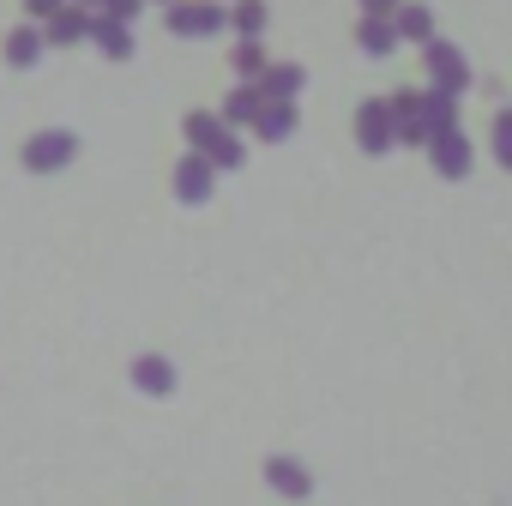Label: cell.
<instances>
[{
	"label": "cell",
	"instance_id": "6da1fadb",
	"mask_svg": "<svg viewBox=\"0 0 512 506\" xmlns=\"http://www.w3.org/2000/svg\"><path fill=\"white\" fill-rule=\"evenodd\" d=\"M187 139H193V151H199L211 169H235V163H241L235 133H229L223 121H211V115H187Z\"/></svg>",
	"mask_w": 512,
	"mask_h": 506
},
{
	"label": "cell",
	"instance_id": "7a4b0ae2",
	"mask_svg": "<svg viewBox=\"0 0 512 506\" xmlns=\"http://www.w3.org/2000/svg\"><path fill=\"white\" fill-rule=\"evenodd\" d=\"M260 476H266V488H272L278 500H314V470H308L302 458H290V452H272V458L260 464Z\"/></svg>",
	"mask_w": 512,
	"mask_h": 506
},
{
	"label": "cell",
	"instance_id": "3957f363",
	"mask_svg": "<svg viewBox=\"0 0 512 506\" xmlns=\"http://www.w3.org/2000/svg\"><path fill=\"white\" fill-rule=\"evenodd\" d=\"M127 380H133L145 398H175V386H181V374H175V362H169L163 350H139L133 368H127Z\"/></svg>",
	"mask_w": 512,
	"mask_h": 506
},
{
	"label": "cell",
	"instance_id": "277c9868",
	"mask_svg": "<svg viewBox=\"0 0 512 506\" xmlns=\"http://www.w3.org/2000/svg\"><path fill=\"white\" fill-rule=\"evenodd\" d=\"M428 79H434L440 97H458L470 85V67H464V55L452 43H428Z\"/></svg>",
	"mask_w": 512,
	"mask_h": 506
},
{
	"label": "cell",
	"instance_id": "5b68a950",
	"mask_svg": "<svg viewBox=\"0 0 512 506\" xmlns=\"http://www.w3.org/2000/svg\"><path fill=\"white\" fill-rule=\"evenodd\" d=\"M73 151H79V139H73V133H37V139L25 145V169H31V175L67 169V163H73Z\"/></svg>",
	"mask_w": 512,
	"mask_h": 506
},
{
	"label": "cell",
	"instance_id": "8992f818",
	"mask_svg": "<svg viewBox=\"0 0 512 506\" xmlns=\"http://www.w3.org/2000/svg\"><path fill=\"white\" fill-rule=\"evenodd\" d=\"M356 139H362V151H374V157H386V145L398 139V121H392V103H362V115H356Z\"/></svg>",
	"mask_w": 512,
	"mask_h": 506
},
{
	"label": "cell",
	"instance_id": "52a82bcc",
	"mask_svg": "<svg viewBox=\"0 0 512 506\" xmlns=\"http://www.w3.org/2000/svg\"><path fill=\"white\" fill-rule=\"evenodd\" d=\"M428 151H434V169H440V175H452V181H458V175H470V145H464V133H458V127L434 133V139H428Z\"/></svg>",
	"mask_w": 512,
	"mask_h": 506
},
{
	"label": "cell",
	"instance_id": "ba28073f",
	"mask_svg": "<svg viewBox=\"0 0 512 506\" xmlns=\"http://www.w3.org/2000/svg\"><path fill=\"white\" fill-rule=\"evenodd\" d=\"M175 199H181V205H205V199H211V163H205L199 151L175 169Z\"/></svg>",
	"mask_w": 512,
	"mask_h": 506
},
{
	"label": "cell",
	"instance_id": "9c48e42d",
	"mask_svg": "<svg viewBox=\"0 0 512 506\" xmlns=\"http://www.w3.org/2000/svg\"><path fill=\"white\" fill-rule=\"evenodd\" d=\"M217 25H223V13L205 7V0H199V7H175V13H169V31H175V37H211Z\"/></svg>",
	"mask_w": 512,
	"mask_h": 506
},
{
	"label": "cell",
	"instance_id": "30bf717a",
	"mask_svg": "<svg viewBox=\"0 0 512 506\" xmlns=\"http://www.w3.org/2000/svg\"><path fill=\"white\" fill-rule=\"evenodd\" d=\"M253 127H260V139H290L296 133V109L290 103H266L260 115H253Z\"/></svg>",
	"mask_w": 512,
	"mask_h": 506
},
{
	"label": "cell",
	"instance_id": "8fae6325",
	"mask_svg": "<svg viewBox=\"0 0 512 506\" xmlns=\"http://www.w3.org/2000/svg\"><path fill=\"white\" fill-rule=\"evenodd\" d=\"M392 43H398V25L380 19V13H368V19H362V49H368V55H392Z\"/></svg>",
	"mask_w": 512,
	"mask_h": 506
},
{
	"label": "cell",
	"instance_id": "7c38bea8",
	"mask_svg": "<svg viewBox=\"0 0 512 506\" xmlns=\"http://www.w3.org/2000/svg\"><path fill=\"white\" fill-rule=\"evenodd\" d=\"M260 91H266V103H290V97L302 91V67H272Z\"/></svg>",
	"mask_w": 512,
	"mask_h": 506
},
{
	"label": "cell",
	"instance_id": "4fadbf2b",
	"mask_svg": "<svg viewBox=\"0 0 512 506\" xmlns=\"http://www.w3.org/2000/svg\"><path fill=\"white\" fill-rule=\"evenodd\" d=\"M37 55H43V31H13V37H7V61H13V67H31Z\"/></svg>",
	"mask_w": 512,
	"mask_h": 506
},
{
	"label": "cell",
	"instance_id": "5bb4252c",
	"mask_svg": "<svg viewBox=\"0 0 512 506\" xmlns=\"http://www.w3.org/2000/svg\"><path fill=\"white\" fill-rule=\"evenodd\" d=\"M260 109H266V91H260V85H247V91H235V97L223 103V115H229V121H253Z\"/></svg>",
	"mask_w": 512,
	"mask_h": 506
},
{
	"label": "cell",
	"instance_id": "9a60e30c",
	"mask_svg": "<svg viewBox=\"0 0 512 506\" xmlns=\"http://www.w3.org/2000/svg\"><path fill=\"white\" fill-rule=\"evenodd\" d=\"M49 37H55V43H79V37H91V19H85V13H55V19H49Z\"/></svg>",
	"mask_w": 512,
	"mask_h": 506
},
{
	"label": "cell",
	"instance_id": "2e32d148",
	"mask_svg": "<svg viewBox=\"0 0 512 506\" xmlns=\"http://www.w3.org/2000/svg\"><path fill=\"white\" fill-rule=\"evenodd\" d=\"M229 25H235V31H247V37H253V31H260V25H266V7H260V0H241V7H235V13H229Z\"/></svg>",
	"mask_w": 512,
	"mask_h": 506
},
{
	"label": "cell",
	"instance_id": "e0dca14e",
	"mask_svg": "<svg viewBox=\"0 0 512 506\" xmlns=\"http://www.w3.org/2000/svg\"><path fill=\"white\" fill-rule=\"evenodd\" d=\"M398 31H404V37H416V43H434V31H428V13H422V7H404V13H398Z\"/></svg>",
	"mask_w": 512,
	"mask_h": 506
},
{
	"label": "cell",
	"instance_id": "ac0fdd59",
	"mask_svg": "<svg viewBox=\"0 0 512 506\" xmlns=\"http://www.w3.org/2000/svg\"><path fill=\"white\" fill-rule=\"evenodd\" d=\"M494 157H500V169H512V109L494 115Z\"/></svg>",
	"mask_w": 512,
	"mask_h": 506
},
{
	"label": "cell",
	"instance_id": "d6986e66",
	"mask_svg": "<svg viewBox=\"0 0 512 506\" xmlns=\"http://www.w3.org/2000/svg\"><path fill=\"white\" fill-rule=\"evenodd\" d=\"M260 67H266V55L253 49V43H247V49H235V73H247V79H253V73H260Z\"/></svg>",
	"mask_w": 512,
	"mask_h": 506
},
{
	"label": "cell",
	"instance_id": "ffe728a7",
	"mask_svg": "<svg viewBox=\"0 0 512 506\" xmlns=\"http://www.w3.org/2000/svg\"><path fill=\"white\" fill-rule=\"evenodd\" d=\"M25 7H31V13H43V19H55V13H61V0H25Z\"/></svg>",
	"mask_w": 512,
	"mask_h": 506
},
{
	"label": "cell",
	"instance_id": "44dd1931",
	"mask_svg": "<svg viewBox=\"0 0 512 506\" xmlns=\"http://www.w3.org/2000/svg\"><path fill=\"white\" fill-rule=\"evenodd\" d=\"M362 7H368V13H380V19H386V13H392V7H398V0H362Z\"/></svg>",
	"mask_w": 512,
	"mask_h": 506
}]
</instances>
